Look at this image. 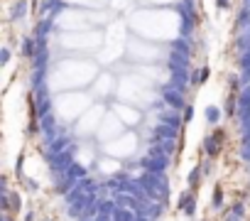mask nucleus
Segmentation results:
<instances>
[{
	"mask_svg": "<svg viewBox=\"0 0 250 221\" xmlns=\"http://www.w3.org/2000/svg\"><path fill=\"white\" fill-rule=\"evenodd\" d=\"M199 179H201V170L199 167H194L191 172H189V187L194 189V187H199Z\"/></svg>",
	"mask_w": 250,
	"mask_h": 221,
	"instance_id": "nucleus-1",
	"label": "nucleus"
},
{
	"mask_svg": "<svg viewBox=\"0 0 250 221\" xmlns=\"http://www.w3.org/2000/svg\"><path fill=\"white\" fill-rule=\"evenodd\" d=\"M221 202H223V192L221 189H213V206H221Z\"/></svg>",
	"mask_w": 250,
	"mask_h": 221,
	"instance_id": "nucleus-2",
	"label": "nucleus"
}]
</instances>
